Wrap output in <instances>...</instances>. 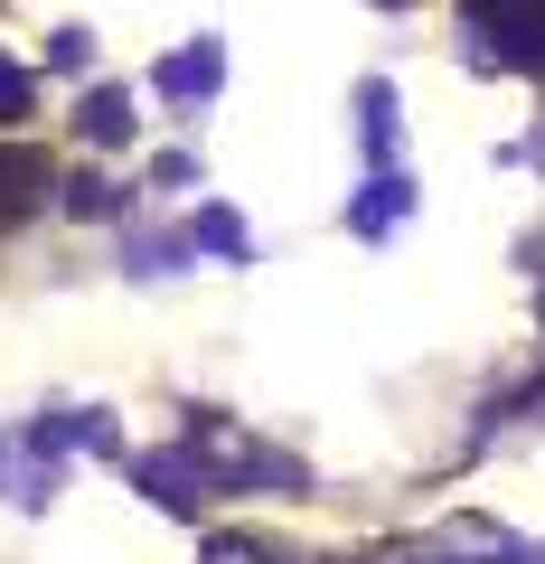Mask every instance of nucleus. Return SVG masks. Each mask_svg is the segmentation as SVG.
I'll return each instance as SVG.
<instances>
[{"label": "nucleus", "instance_id": "obj_1", "mask_svg": "<svg viewBox=\"0 0 545 564\" xmlns=\"http://www.w3.org/2000/svg\"><path fill=\"white\" fill-rule=\"evenodd\" d=\"M470 20H480L517 66H545V0H470Z\"/></svg>", "mask_w": 545, "mask_h": 564}, {"label": "nucleus", "instance_id": "obj_2", "mask_svg": "<svg viewBox=\"0 0 545 564\" xmlns=\"http://www.w3.org/2000/svg\"><path fill=\"white\" fill-rule=\"evenodd\" d=\"M395 217H404V180L385 170V180H377V188L358 198V236H377V226H395Z\"/></svg>", "mask_w": 545, "mask_h": 564}, {"label": "nucleus", "instance_id": "obj_3", "mask_svg": "<svg viewBox=\"0 0 545 564\" xmlns=\"http://www.w3.org/2000/svg\"><path fill=\"white\" fill-rule=\"evenodd\" d=\"M170 95H207V85H217V47H198V57H170Z\"/></svg>", "mask_w": 545, "mask_h": 564}, {"label": "nucleus", "instance_id": "obj_4", "mask_svg": "<svg viewBox=\"0 0 545 564\" xmlns=\"http://www.w3.org/2000/svg\"><path fill=\"white\" fill-rule=\"evenodd\" d=\"M85 132H95V141L132 132V113H122V95H95V104H85Z\"/></svg>", "mask_w": 545, "mask_h": 564}, {"label": "nucleus", "instance_id": "obj_5", "mask_svg": "<svg viewBox=\"0 0 545 564\" xmlns=\"http://www.w3.org/2000/svg\"><path fill=\"white\" fill-rule=\"evenodd\" d=\"M207 564H273V555H263V545H244V536H217V545H207Z\"/></svg>", "mask_w": 545, "mask_h": 564}]
</instances>
